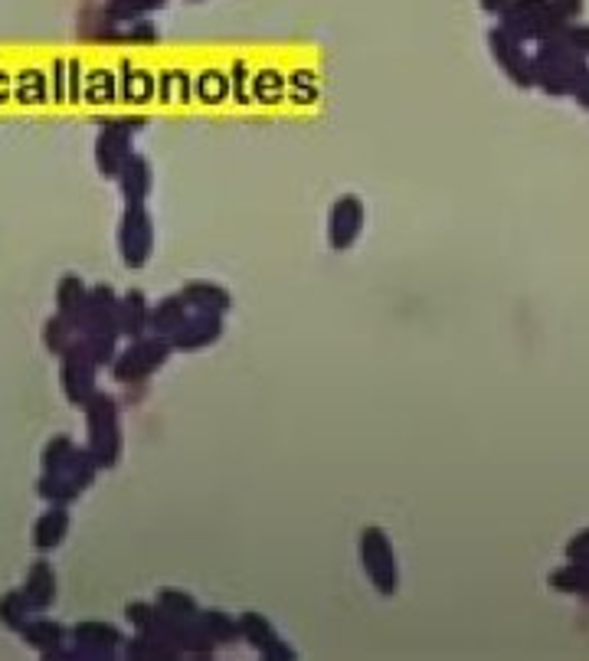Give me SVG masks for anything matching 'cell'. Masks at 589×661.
<instances>
[{
  "mask_svg": "<svg viewBox=\"0 0 589 661\" xmlns=\"http://www.w3.org/2000/svg\"><path fill=\"white\" fill-rule=\"evenodd\" d=\"M508 0H484V10H504Z\"/></svg>",
  "mask_w": 589,
  "mask_h": 661,
  "instance_id": "cell-32",
  "label": "cell"
},
{
  "mask_svg": "<svg viewBox=\"0 0 589 661\" xmlns=\"http://www.w3.org/2000/svg\"><path fill=\"white\" fill-rule=\"evenodd\" d=\"M115 246L125 269H145L158 246V226L148 210V204H125L118 226H115Z\"/></svg>",
  "mask_w": 589,
  "mask_h": 661,
  "instance_id": "cell-4",
  "label": "cell"
},
{
  "mask_svg": "<svg viewBox=\"0 0 589 661\" xmlns=\"http://www.w3.org/2000/svg\"><path fill=\"white\" fill-rule=\"evenodd\" d=\"M69 531H72V514H69V507H62V504H47V511L33 521L30 544H33V551L37 553H47V556H50V553L59 551V547L66 544Z\"/></svg>",
  "mask_w": 589,
  "mask_h": 661,
  "instance_id": "cell-15",
  "label": "cell"
},
{
  "mask_svg": "<svg viewBox=\"0 0 589 661\" xmlns=\"http://www.w3.org/2000/svg\"><path fill=\"white\" fill-rule=\"evenodd\" d=\"M148 331H151V302L145 298V292L128 288L125 295H118V334L121 341H131Z\"/></svg>",
  "mask_w": 589,
  "mask_h": 661,
  "instance_id": "cell-18",
  "label": "cell"
},
{
  "mask_svg": "<svg viewBox=\"0 0 589 661\" xmlns=\"http://www.w3.org/2000/svg\"><path fill=\"white\" fill-rule=\"evenodd\" d=\"M226 334V315H210V312H190V318L174 331L167 341L174 354H200L214 347Z\"/></svg>",
  "mask_w": 589,
  "mask_h": 661,
  "instance_id": "cell-10",
  "label": "cell"
},
{
  "mask_svg": "<svg viewBox=\"0 0 589 661\" xmlns=\"http://www.w3.org/2000/svg\"><path fill=\"white\" fill-rule=\"evenodd\" d=\"M72 452H76V440H72L69 433H56V436H50L47 445H43V452H40V475H56V472H62V468L69 465Z\"/></svg>",
  "mask_w": 589,
  "mask_h": 661,
  "instance_id": "cell-27",
  "label": "cell"
},
{
  "mask_svg": "<svg viewBox=\"0 0 589 661\" xmlns=\"http://www.w3.org/2000/svg\"><path fill=\"white\" fill-rule=\"evenodd\" d=\"M121 655L128 661H180L170 645H164L161 639L145 635V632H131V639H125L121 645Z\"/></svg>",
  "mask_w": 589,
  "mask_h": 661,
  "instance_id": "cell-25",
  "label": "cell"
},
{
  "mask_svg": "<svg viewBox=\"0 0 589 661\" xmlns=\"http://www.w3.org/2000/svg\"><path fill=\"white\" fill-rule=\"evenodd\" d=\"M177 292L184 295V302L190 305V312H210V315H229L233 312L229 288L214 282V278H190Z\"/></svg>",
  "mask_w": 589,
  "mask_h": 661,
  "instance_id": "cell-17",
  "label": "cell"
},
{
  "mask_svg": "<svg viewBox=\"0 0 589 661\" xmlns=\"http://www.w3.org/2000/svg\"><path fill=\"white\" fill-rule=\"evenodd\" d=\"M197 625L204 629V635L214 642L216 649H226V645L243 642L239 639V619L229 615V612H223V609H200Z\"/></svg>",
  "mask_w": 589,
  "mask_h": 661,
  "instance_id": "cell-21",
  "label": "cell"
},
{
  "mask_svg": "<svg viewBox=\"0 0 589 661\" xmlns=\"http://www.w3.org/2000/svg\"><path fill=\"white\" fill-rule=\"evenodd\" d=\"M99 364L86 354V347L76 341L66 354H59V389L72 410H82L92 393H99Z\"/></svg>",
  "mask_w": 589,
  "mask_h": 661,
  "instance_id": "cell-7",
  "label": "cell"
},
{
  "mask_svg": "<svg viewBox=\"0 0 589 661\" xmlns=\"http://www.w3.org/2000/svg\"><path fill=\"white\" fill-rule=\"evenodd\" d=\"M115 184H118V194L125 204H148V197L155 194V167L145 155L135 151L128 158V165L118 170Z\"/></svg>",
  "mask_w": 589,
  "mask_h": 661,
  "instance_id": "cell-16",
  "label": "cell"
},
{
  "mask_svg": "<svg viewBox=\"0 0 589 661\" xmlns=\"http://www.w3.org/2000/svg\"><path fill=\"white\" fill-rule=\"evenodd\" d=\"M135 155V131H128L125 125H118L115 118H106L99 135H96V145H92V158H96V170L115 180L118 170L128 165V158Z\"/></svg>",
  "mask_w": 589,
  "mask_h": 661,
  "instance_id": "cell-9",
  "label": "cell"
},
{
  "mask_svg": "<svg viewBox=\"0 0 589 661\" xmlns=\"http://www.w3.org/2000/svg\"><path fill=\"white\" fill-rule=\"evenodd\" d=\"M121 341V334H115V331H92V334H79V344L86 347V354L99 364V367H111V361H115V354H118V344Z\"/></svg>",
  "mask_w": 589,
  "mask_h": 661,
  "instance_id": "cell-29",
  "label": "cell"
},
{
  "mask_svg": "<svg viewBox=\"0 0 589 661\" xmlns=\"http://www.w3.org/2000/svg\"><path fill=\"white\" fill-rule=\"evenodd\" d=\"M560 23V17H557V10L547 3V0H521V3H514L511 10H508V27L511 30H524L528 27V33L531 30H543V27H557Z\"/></svg>",
  "mask_w": 589,
  "mask_h": 661,
  "instance_id": "cell-20",
  "label": "cell"
},
{
  "mask_svg": "<svg viewBox=\"0 0 589 661\" xmlns=\"http://www.w3.org/2000/svg\"><path fill=\"white\" fill-rule=\"evenodd\" d=\"M23 596L33 612H50L59 600V580H56V566L47 560V553H40L27 573H23V583H20Z\"/></svg>",
  "mask_w": 589,
  "mask_h": 661,
  "instance_id": "cell-13",
  "label": "cell"
},
{
  "mask_svg": "<svg viewBox=\"0 0 589 661\" xmlns=\"http://www.w3.org/2000/svg\"><path fill=\"white\" fill-rule=\"evenodd\" d=\"M170 357H174L170 341L148 331L141 337H131L125 347H118V354L111 361V381L121 386L145 384L155 374H161V367H167Z\"/></svg>",
  "mask_w": 589,
  "mask_h": 661,
  "instance_id": "cell-3",
  "label": "cell"
},
{
  "mask_svg": "<svg viewBox=\"0 0 589 661\" xmlns=\"http://www.w3.org/2000/svg\"><path fill=\"white\" fill-rule=\"evenodd\" d=\"M17 635L23 639L27 649H33L40 659H47L50 652L62 649V645L69 642V625H62L59 619L47 615V612H33V615L23 622V629H20Z\"/></svg>",
  "mask_w": 589,
  "mask_h": 661,
  "instance_id": "cell-14",
  "label": "cell"
},
{
  "mask_svg": "<svg viewBox=\"0 0 589 661\" xmlns=\"http://www.w3.org/2000/svg\"><path fill=\"white\" fill-rule=\"evenodd\" d=\"M357 556L371 586L383 600H393L400 593V560H396L390 534L380 524H367L357 534Z\"/></svg>",
  "mask_w": 589,
  "mask_h": 661,
  "instance_id": "cell-5",
  "label": "cell"
},
{
  "mask_svg": "<svg viewBox=\"0 0 589 661\" xmlns=\"http://www.w3.org/2000/svg\"><path fill=\"white\" fill-rule=\"evenodd\" d=\"M125 622L135 632L155 635L164 645H170L180 659H214L216 645L204 635V629L197 625V619H180L164 612L155 600H128L125 603Z\"/></svg>",
  "mask_w": 589,
  "mask_h": 661,
  "instance_id": "cell-1",
  "label": "cell"
},
{
  "mask_svg": "<svg viewBox=\"0 0 589 661\" xmlns=\"http://www.w3.org/2000/svg\"><path fill=\"white\" fill-rule=\"evenodd\" d=\"M40 341H43V351L47 354H66L76 341H79V328H76V322H69L66 315H59L53 312L47 322H43V328H40Z\"/></svg>",
  "mask_w": 589,
  "mask_h": 661,
  "instance_id": "cell-24",
  "label": "cell"
},
{
  "mask_svg": "<svg viewBox=\"0 0 589 661\" xmlns=\"http://www.w3.org/2000/svg\"><path fill=\"white\" fill-rule=\"evenodd\" d=\"M367 229V204L364 197L357 194H341L331 200L327 207V223H324V233H327V246L331 253H347L361 243Z\"/></svg>",
  "mask_w": 589,
  "mask_h": 661,
  "instance_id": "cell-6",
  "label": "cell"
},
{
  "mask_svg": "<svg viewBox=\"0 0 589 661\" xmlns=\"http://www.w3.org/2000/svg\"><path fill=\"white\" fill-rule=\"evenodd\" d=\"M491 47H494V56L501 59V66L508 69V76H511L514 82H521V86H528V82H531L528 59H524L521 47H518V40H514L508 30H498V33H491Z\"/></svg>",
  "mask_w": 589,
  "mask_h": 661,
  "instance_id": "cell-23",
  "label": "cell"
},
{
  "mask_svg": "<svg viewBox=\"0 0 589 661\" xmlns=\"http://www.w3.org/2000/svg\"><path fill=\"white\" fill-rule=\"evenodd\" d=\"M82 416H86V448L92 452L102 472H111L125 455V426H121L118 399L99 389L82 406Z\"/></svg>",
  "mask_w": 589,
  "mask_h": 661,
  "instance_id": "cell-2",
  "label": "cell"
},
{
  "mask_svg": "<svg viewBox=\"0 0 589 661\" xmlns=\"http://www.w3.org/2000/svg\"><path fill=\"white\" fill-rule=\"evenodd\" d=\"M187 318H190V305L184 302V295H180V292L164 295L158 305H151V331H155V334H161V337H170V334L180 328Z\"/></svg>",
  "mask_w": 589,
  "mask_h": 661,
  "instance_id": "cell-22",
  "label": "cell"
},
{
  "mask_svg": "<svg viewBox=\"0 0 589 661\" xmlns=\"http://www.w3.org/2000/svg\"><path fill=\"white\" fill-rule=\"evenodd\" d=\"M236 619H239V639H243L263 661L298 659L295 645H288V642L282 639V632L275 629V622H272L268 615L256 612V609H246V612H239Z\"/></svg>",
  "mask_w": 589,
  "mask_h": 661,
  "instance_id": "cell-8",
  "label": "cell"
},
{
  "mask_svg": "<svg viewBox=\"0 0 589 661\" xmlns=\"http://www.w3.org/2000/svg\"><path fill=\"white\" fill-rule=\"evenodd\" d=\"M86 295H89L86 278L79 276V273H62L53 288V312L66 315L69 322H79L82 305H86ZM76 328H79V325H76Z\"/></svg>",
  "mask_w": 589,
  "mask_h": 661,
  "instance_id": "cell-19",
  "label": "cell"
},
{
  "mask_svg": "<svg viewBox=\"0 0 589 661\" xmlns=\"http://www.w3.org/2000/svg\"><path fill=\"white\" fill-rule=\"evenodd\" d=\"M37 497L43 501V504H62V507H72L82 492H76L62 475H40L37 479Z\"/></svg>",
  "mask_w": 589,
  "mask_h": 661,
  "instance_id": "cell-31",
  "label": "cell"
},
{
  "mask_svg": "<svg viewBox=\"0 0 589 661\" xmlns=\"http://www.w3.org/2000/svg\"><path fill=\"white\" fill-rule=\"evenodd\" d=\"M187 3H204V0H187Z\"/></svg>",
  "mask_w": 589,
  "mask_h": 661,
  "instance_id": "cell-33",
  "label": "cell"
},
{
  "mask_svg": "<svg viewBox=\"0 0 589 661\" xmlns=\"http://www.w3.org/2000/svg\"><path fill=\"white\" fill-rule=\"evenodd\" d=\"M33 615V609L27 603V596H23V590L17 586V590H7L3 596H0V625L3 629H10V632H20L23 629V622Z\"/></svg>",
  "mask_w": 589,
  "mask_h": 661,
  "instance_id": "cell-30",
  "label": "cell"
},
{
  "mask_svg": "<svg viewBox=\"0 0 589 661\" xmlns=\"http://www.w3.org/2000/svg\"><path fill=\"white\" fill-rule=\"evenodd\" d=\"M69 642H76L89 652H99L102 659L111 661L125 645V632L106 619H82V622L69 625Z\"/></svg>",
  "mask_w": 589,
  "mask_h": 661,
  "instance_id": "cell-12",
  "label": "cell"
},
{
  "mask_svg": "<svg viewBox=\"0 0 589 661\" xmlns=\"http://www.w3.org/2000/svg\"><path fill=\"white\" fill-rule=\"evenodd\" d=\"M155 603H158L164 612L180 615V619H197L200 609H204L197 603L194 593H187V590H180V586H161V590L155 593Z\"/></svg>",
  "mask_w": 589,
  "mask_h": 661,
  "instance_id": "cell-28",
  "label": "cell"
},
{
  "mask_svg": "<svg viewBox=\"0 0 589 661\" xmlns=\"http://www.w3.org/2000/svg\"><path fill=\"white\" fill-rule=\"evenodd\" d=\"M164 7H167V0H106V7L99 13L111 23H135V20H148Z\"/></svg>",
  "mask_w": 589,
  "mask_h": 661,
  "instance_id": "cell-26",
  "label": "cell"
},
{
  "mask_svg": "<svg viewBox=\"0 0 589 661\" xmlns=\"http://www.w3.org/2000/svg\"><path fill=\"white\" fill-rule=\"evenodd\" d=\"M76 325H79V334H92V331L118 334V292L108 282L89 285V295H86V305H82V315Z\"/></svg>",
  "mask_w": 589,
  "mask_h": 661,
  "instance_id": "cell-11",
  "label": "cell"
}]
</instances>
